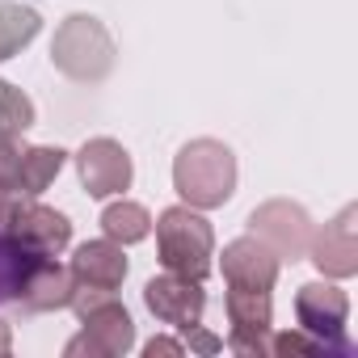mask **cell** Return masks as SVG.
<instances>
[{"instance_id":"obj_1","label":"cell","mask_w":358,"mask_h":358,"mask_svg":"<svg viewBox=\"0 0 358 358\" xmlns=\"http://www.w3.org/2000/svg\"><path fill=\"white\" fill-rule=\"evenodd\" d=\"M173 190L194 211H215L236 194V156L220 139H190L173 160Z\"/></svg>"},{"instance_id":"obj_2","label":"cell","mask_w":358,"mask_h":358,"mask_svg":"<svg viewBox=\"0 0 358 358\" xmlns=\"http://www.w3.org/2000/svg\"><path fill=\"white\" fill-rule=\"evenodd\" d=\"M156 253H160V266L169 274H182V278L203 282L211 274L215 232H211V224L194 207H169L156 220Z\"/></svg>"},{"instance_id":"obj_3","label":"cell","mask_w":358,"mask_h":358,"mask_svg":"<svg viewBox=\"0 0 358 358\" xmlns=\"http://www.w3.org/2000/svg\"><path fill=\"white\" fill-rule=\"evenodd\" d=\"M114 55L118 51H114L110 30L97 17H89V13H72L68 22H59L55 43H51V64L76 85L106 80L110 68H114Z\"/></svg>"},{"instance_id":"obj_4","label":"cell","mask_w":358,"mask_h":358,"mask_svg":"<svg viewBox=\"0 0 358 358\" xmlns=\"http://www.w3.org/2000/svg\"><path fill=\"white\" fill-rule=\"evenodd\" d=\"M85 333L106 350V358H118L135 345V320L131 312L114 299V291H101V287H76L72 291V303Z\"/></svg>"},{"instance_id":"obj_5","label":"cell","mask_w":358,"mask_h":358,"mask_svg":"<svg viewBox=\"0 0 358 358\" xmlns=\"http://www.w3.org/2000/svg\"><path fill=\"white\" fill-rule=\"evenodd\" d=\"M249 232L274 249L278 262H299L308 257V245H312V220L299 203H287V199H274V203H262L253 215H249Z\"/></svg>"},{"instance_id":"obj_6","label":"cell","mask_w":358,"mask_h":358,"mask_svg":"<svg viewBox=\"0 0 358 358\" xmlns=\"http://www.w3.org/2000/svg\"><path fill=\"white\" fill-rule=\"evenodd\" d=\"M295 316H299V329L312 333L324 350H337L345 354V320H350V299L341 287L333 282H308L299 287L295 295Z\"/></svg>"},{"instance_id":"obj_7","label":"cell","mask_w":358,"mask_h":358,"mask_svg":"<svg viewBox=\"0 0 358 358\" xmlns=\"http://www.w3.org/2000/svg\"><path fill=\"white\" fill-rule=\"evenodd\" d=\"M228 345L236 354H270V329H274V308H270V291H245V287H228Z\"/></svg>"},{"instance_id":"obj_8","label":"cell","mask_w":358,"mask_h":358,"mask_svg":"<svg viewBox=\"0 0 358 358\" xmlns=\"http://www.w3.org/2000/svg\"><path fill=\"white\" fill-rule=\"evenodd\" d=\"M76 173H80V186L89 190V199L122 194V190H131V177H135L127 148L114 139H89L76 152Z\"/></svg>"},{"instance_id":"obj_9","label":"cell","mask_w":358,"mask_h":358,"mask_svg":"<svg viewBox=\"0 0 358 358\" xmlns=\"http://www.w3.org/2000/svg\"><path fill=\"white\" fill-rule=\"evenodd\" d=\"M143 303L156 320L173 324V329H194L203 320V308H207V295H203V282L194 278H182V274H160L143 287Z\"/></svg>"},{"instance_id":"obj_10","label":"cell","mask_w":358,"mask_h":358,"mask_svg":"<svg viewBox=\"0 0 358 358\" xmlns=\"http://www.w3.org/2000/svg\"><path fill=\"white\" fill-rule=\"evenodd\" d=\"M354 220H358V211L345 207L333 224L312 232L308 253H312L320 274H329V278H354L358 274V232H354Z\"/></svg>"},{"instance_id":"obj_11","label":"cell","mask_w":358,"mask_h":358,"mask_svg":"<svg viewBox=\"0 0 358 358\" xmlns=\"http://www.w3.org/2000/svg\"><path fill=\"white\" fill-rule=\"evenodd\" d=\"M13 241H22L30 253H43V257H59L68 245H72V224L64 211L55 207H43L34 199H26V207L17 211L13 228H9Z\"/></svg>"},{"instance_id":"obj_12","label":"cell","mask_w":358,"mask_h":358,"mask_svg":"<svg viewBox=\"0 0 358 358\" xmlns=\"http://www.w3.org/2000/svg\"><path fill=\"white\" fill-rule=\"evenodd\" d=\"M278 257L270 245H262L257 236H241L224 249V282L228 287H245V291H274L278 282Z\"/></svg>"},{"instance_id":"obj_13","label":"cell","mask_w":358,"mask_h":358,"mask_svg":"<svg viewBox=\"0 0 358 358\" xmlns=\"http://www.w3.org/2000/svg\"><path fill=\"white\" fill-rule=\"evenodd\" d=\"M72 291H76V278L68 266H59L55 257H38L22 282V295L17 303L26 312H59L72 303Z\"/></svg>"},{"instance_id":"obj_14","label":"cell","mask_w":358,"mask_h":358,"mask_svg":"<svg viewBox=\"0 0 358 358\" xmlns=\"http://www.w3.org/2000/svg\"><path fill=\"white\" fill-rule=\"evenodd\" d=\"M68 270H72L76 287L118 291L122 278H127V257H122V245H114V241L106 236V241H89V245H80Z\"/></svg>"},{"instance_id":"obj_15","label":"cell","mask_w":358,"mask_h":358,"mask_svg":"<svg viewBox=\"0 0 358 358\" xmlns=\"http://www.w3.org/2000/svg\"><path fill=\"white\" fill-rule=\"evenodd\" d=\"M64 156L68 152H59V148H26L22 160H17V190L30 194V199H38L55 182V177H59Z\"/></svg>"},{"instance_id":"obj_16","label":"cell","mask_w":358,"mask_h":358,"mask_svg":"<svg viewBox=\"0 0 358 358\" xmlns=\"http://www.w3.org/2000/svg\"><path fill=\"white\" fill-rule=\"evenodd\" d=\"M43 30V17L38 9L30 5H0V59L17 55L22 47H30Z\"/></svg>"},{"instance_id":"obj_17","label":"cell","mask_w":358,"mask_h":358,"mask_svg":"<svg viewBox=\"0 0 358 358\" xmlns=\"http://www.w3.org/2000/svg\"><path fill=\"white\" fill-rule=\"evenodd\" d=\"M38 257L43 253H30L22 241H13V236L0 232V303H17L22 282H26V274H30V266Z\"/></svg>"},{"instance_id":"obj_18","label":"cell","mask_w":358,"mask_h":358,"mask_svg":"<svg viewBox=\"0 0 358 358\" xmlns=\"http://www.w3.org/2000/svg\"><path fill=\"white\" fill-rule=\"evenodd\" d=\"M101 232L114 241V245H135V241H143L148 232H152V215L139 207V203H110L106 211H101Z\"/></svg>"},{"instance_id":"obj_19","label":"cell","mask_w":358,"mask_h":358,"mask_svg":"<svg viewBox=\"0 0 358 358\" xmlns=\"http://www.w3.org/2000/svg\"><path fill=\"white\" fill-rule=\"evenodd\" d=\"M34 118H38L34 101H30L13 80H0V127L13 131V135H22V131L34 127Z\"/></svg>"},{"instance_id":"obj_20","label":"cell","mask_w":358,"mask_h":358,"mask_svg":"<svg viewBox=\"0 0 358 358\" xmlns=\"http://www.w3.org/2000/svg\"><path fill=\"white\" fill-rule=\"evenodd\" d=\"M270 354H278V358H316V354H329L312 333H303V329H287V333H274L270 337Z\"/></svg>"},{"instance_id":"obj_21","label":"cell","mask_w":358,"mask_h":358,"mask_svg":"<svg viewBox=\"0 0 358 358\" xmlns=\"http://www.w3.org/2000/svg\"><path fill=\"white\" fill-rule=\"evenodd\" d=\"M22 143L13 131H0V186H17V160H22Z\"/></svg>"},{"instance_id":"obj_22","label":"cell","mask_w":358,"mask_h":358,"mask_svg":"<svg viewBox=\"0 0 358 358\" xmlns=\"http://www.w3.org/2000/svg\"><path fill=\"white\" fill-rule=\"evenodd\" d=\"M186 333H190V345H194V350H203V354L224 350V341H220V337H211V333H207V329H199V324H194V329H186Z\"/></svg>"},{"instance_id":"obj_23","label":"cell","mask_w":358,"mask_h":358,"mask_svg":"<svg viewBox=\"0 0 358 358\" xmlns=\"http://www.w3.org/2000/svg\"><path fill=\"white\" fill-rule=\"evenodd\" d=\"M143 354H148V358H156V354H186V345L173 341V337H152V341L143 345Z\"/></svg>"},{"instance_id":"obj_24","label":"cell","mask_w":358,"mask_h":358,"mask_svg":"<svg viewBox=\"0 0 358 358\" xmlns=\"http://www.w3.org/2000/svg\"><path fill=\"white\" fill-rule=\"evenodd\" d=\"M9 350H13V329L0 320V354H9Z\"/></svg>"},{"instance_id":"obj_25","label":"cell","mask_w":358,"mask_h":358,"mask_svg":"<svg viewBox=\"0 0 358 358\" xmlns=\"http://www.w3.org/2000/svg\"><path fill=\"white\" fill-rule=\"evenodd\" d=\"M0 131H5V127H0Z\"/></svg>"}]
</instances>
